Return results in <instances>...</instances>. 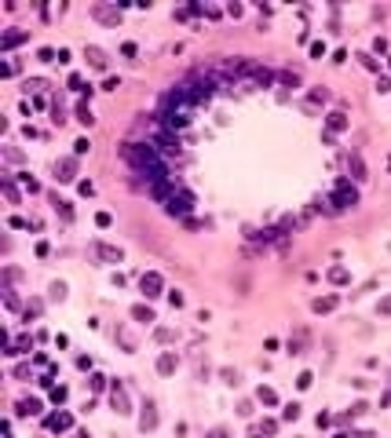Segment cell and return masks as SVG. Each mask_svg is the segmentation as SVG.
<instances>
[{"label":"cell","mask_w":391,"mask_h":438,"mask_svg":"<svg viewBox=\"0 0 391 438\" xmlns=\"http://www.w3.org/2000/svg\"><path fill=\"white\" fill-rule=\"evenodd\" d=\"M325 99H329V91H325V88H318V91H311V102H325Z\"/></svg>","instance_id":"obj_31"},{"label":"cell","mask_w":391,"mask_h":438,"mask_svg":"<svg viewBox=\"0 0 391 438\" xmlns=\"http://www.w3.org/2000/svg\"><path fill=\"white\" fill-rule=\"evenodd\" d=\"M333 204H337V212L340 208H355V204H358V190L348 179H337V186H333Z\"/></svg>","instance_id":"obj_2"},{"label":"cell","mask_w":391,"mask_h":438,"mask_svg":"<svg viewBox=\"0 0 391 438\" xmlns=\"http://www.w3.org/2000/svg\"><path fill=\"white\" fill-rule=\"evenodd\" d=\"M77 120H81V124H91V120H95V117H91V110H88V102H81V106H77Z\"/></svg>","instance_id":"obj_26"},{"label":"cell","mask_w":391,"mask_h":438,"mask_svg":"<svg viewBox=\"0 0 391 438\" xmlns=\"http://www.w3.org/2000/svg\"><path fill=\"white\" fill-rule=\"evenodd\" d=\"M256 398H260L263 405H274V402H278V395H274L271 387H260V395H256Z\"/></svg>","instance_id":"obj_25"},{"label":"cell","mask_w":391,"mask_h":438,"mask_svg":"<svg viewBox=\"0 0 391 438\" xmlns=\"http://www.w3.org/2000/svg\"><path fill=\"white\" fill-rule=\"evenodd\" d=\"M110 402H114V409H117L121 416L132 413V409H128V395H125V387H121V384H114V395H110Z\"/></svg>","instance_id":"obj_8"},{"label":"cell","mask_w":391,"mask_h":438,"mask_svg":"<svg viewBox=\"0 0 391 438\" xmlns=\"http://www.w3.org/2000/svg\"><path fill=\"white\" fill-rule=\"evenodd\" d=\"M48 427H51V431H66V427H73V420H70L66 413H59V416H51V420H48Z\"/></svg>","instance_id":"obj_16"},{"label":"cell","mask_w":391,"mask_h":438,"mask_svg":"<svg viewBox=\"0 0 391 438\" xmlns=\"http://www.w3.org/2000/svg\"><path fill=\"white\" fill-rule=\"evenodd\" d=\"M304 347H307V332H296L289 340V354H304Z\"/></svg>","instance_id":"obj_18"},{"label":"cell","mask_w":391,"mask_h":438,"mask_svg":"<svg viewBox=\"0 0 391 438\" xmlns=\"http://www.w3.org/2000/svg\"><path fill=\"white\" fill-rule=\"evenodd\" d=\"M102 387H106V376H99V372H95V376H91V391H102Z\"/></svg>","instance_id":"obj_30"},{"label":"cell","mask_w":391,"mask_h":438,"mask_svg":"<svg viewBox=\"0 0 391 438\" xmlns=\"http://www.w3.org/2000/svg\"><path fill=\"white\" fill-rule=\"evenodd\" d=\"M73 175H77V161H73V157H62V161H55V179H59V183H70Z\"/></svg>","instance_id":"obj_4"},{"label":"cell","mask_w":391,"mask_h":438,"mask_svg":"<svg viewBox=\"0 0 391 438\" xmlns=\"http://www.w3.org/2000/svg\"><path fill=\"white\" fill-rule=\"evenodd\" d=\"M139 427H143V431H154V427H157V409L150 402H146L143 413H139Z\"/></svg>","instance_id":"obj_7"},{"label":"cell","mask_w":391,"mask_h":438,"mask_svg":"<svg viewBox=\"0 0 391 438\" xmlns=\"http://www.w3.org/2000/svg\"><path fill=\"white\" fill-rule=\"evenodd\" d=\"M325 124H329V132H344V128H348V117H344L340 110H337V114H329V117H325Z\"/></svg>","instance_id":"obj_14"},{"label":"cell","mask_w":391,"mask_h":438,"mask_svg":"<svg viewBox=\"0 0 391 438\" xmlns=\"http://www.w3.org/2000/svg\"><path fill=\"white\" fill-rule=\"evenodd\" d=\"M380 314H391V296H388V300H380Z\"/></svg>","instance_id":"obj_36"},{"label":"cell","mask_w":391,"mask_h":438,"mask_svg":"<svg viewBox=\"0 0 391 438\" xmlns=\"http://www.w3.org/2000/svg\"><path fill=\"white\" fill-rule=\"evenodd\" d=\"M62 296H66V285L55 281V285H51V300H62Z\"/></svg>","instance_id":"obj_28"},{"label":"cell","mask_w":391,"mask_h":438,"mask_svg":"<svg viewBox=\"0 0 391 438\" xmlns=\"http://www.w3.org/2000/svg\"><path fill=\"white\" fill-rule=\"evenodd\" d=\"M95 256H99V259H106V263H121V248H114V245H102V241L95 245Z\"/></svg>","instance_id":"obj_9"},{"label":"cell","mask_w":391,"mask_h":438,"mask_svg":"<svg viewBox=\"0 0 391 438\" xmlns=\"http://www.w3.org/2000/svg\"><path fill=\"white\" fill-rule=\"evenodd\" d=\"M139 285H143V292H146V300H154V296H161V274H143V281H139Z\"/></svg>","instance_id":"obj_5"},{"label":"cell","mask_w":391,"mask_h":438,"mask_svg":"<svg viewBox=\"0 0 391 438\" xmlns=\"http://www.w3.org/2000/svg\"><path fill=\"white\" fill-rule=\"evenodd\" d=\"M377 91H391V77H380L377 80Z\"/></svg>","instance_id":"obj_35"},{"label":"cell","mask_w":391,"mask_h":438,"mask_svg":"<svg viewBox=\"0 0 391 438\" xmlns=\"http://www.w3.org/2000/svg\"><path fill=\"white\" fill-rule=\"evenodd\" d=\"M311 307H314L318 314H325V311H333V307H337V296H322V300H314Z\"/></svg>","instance_id":"obj_21"},{"label":"cell","mask_w":391,"mask_h":438,"mask_svg":"<svg viewBox=\"0 0 391 438\" xmlns=\"http://www.w3.org/2000/svg\"><path fill=\"white\" fill-rule=\"evenodd\" d=\"M73 154H77V157L88 154V139H77V143H73Z\"/></svg>","instance_id":"obj_29"},{"label":"cell","mask_w":391,"mask_h":438,"mask_svg":"<svg viewBox=\"0 0 391 438\" xmlns=\"http://www.w3.org/2000/svg\"><path fill=\"white\" fill-rule=\"evenodd\" d=\"M278 80L289 84V88H296V84H300V73H296V70H282V73H278Z\"/></svg>","instance_id":"obj_22"},{"label":"cell","mask_w":391,"mask_h":438,"mask_svg":"<svg viewBox=\"0 0 391 438\" xmlns=\"http://www.w3.org/2000/svg\"><path fill=\"white\" fill-rule=\"evenodd\" d=\"M274 427H278L274 420H263V427H260V435H274Z\"/></svg>","instance_id":"obj_34"},{"label":"cell","mask_w":391,"mask_h":438,"mask_svg":"<svg viewBox=\"0 0 391 438\" xmlns=\"http://www.w3.org/2000/svg\"><path fill=\"white\" fill-rule=\"evenodd\" d=\"M85 59H88L95 70H106V51H102V48H85Z\"/></svg>","instance_id":"obj_12"},{"label":"cell","mask_w":391,"mask_h":438,"mask_svg":"<svg viewBox=\"0 0 391 438\" xmlns=\"http://www.w3.org/2000/svg\"><path fill=\"white\" fill-rule=\"evenodd\" d=\"M51 204L59 208V216H62V219H73V208H70V201H59V198L51 194Z\"/></svg>","instance_id":"obj_23"},{"label":"cell","mask_w":391,"mask_h":438,"mask_svg":"<svg viewBox=\"0 0 391 438\" xmlns=\"http://www.w3.org/2000/svg\"><path fill=\"white\" fill-rule=\"evenodd\" d=\"M95 223H99V227H110L114 219H110V212H99V216H95Z\"/></svg>","instance_id":"obj_33"},{"label":"cell","mask_w":391,"mask_h":438,"mask_svg":"<svg viewBox=\"0 0 391 438\" xmlns=\"http://www.w3.org/2000/svg\"><path fill=\"white\" fill-rule=\"evenodd\" d=\"M190 208H194V198L183 194V190H175L172 198L165 201V212H169V216H190Z\"/></svg>","instance_id":"obj_3"},{"label":"cell","mask_w":391,"mask_h":438,"mask_svg":"<svg viewBox=\"0 0 391 438\" xmlns=\"http://www.w3.org/2000/svg\"><path fill=\"white\" fill-rule=\"evenodd\" d=\"M348 172L355 175V179H366V161H362L358 154H348Z\"/></svg>","instance_id":"obj_11"},{"label":"cell","mask_w":391,"mask_h":438,"mask_svg":"<svg viewBox=\"0 0 391 438\" xmlns=\"http://www.w3.org/2000/svg\"><path fill=\"white\" fill-rule=\"evenodd\" d=\"M18 413H22V416L41 413V402H37V398H22V402H18Z\"/></svg>","instance_id":"obj_17"},{"label":"cell","mask_w":391,"mask_h":438,"mask_svg":"<svg viewBox=\"0 0 391 438\" xmlns=\"http://www.w3.org/2000/svg\"><path fill=\"white\" fill-rule=\"evenodd\" d=\"M91 15H95L99 22H110V26L121 22V11H117V7H106V4H95V7H91Z\"/></svg>","instance_id":"obj_6"},{"label":"cell","mask_w":391,"mask_h":438,"mask_svg":"<svg viewBox=\"0 0 391 438\" xmlns=\"http://www.w3.org/2000/svg\"><path fill=\"white\" fill-rule=\"evenodd\" d=\"M175 365H179V358H175V354H161V358H157V372H165V376H172Z\"/></svg>","instance_id":"obj_13"},{"label":"cell","mask_w":391,"mask_h":438,"mask_svg":"<svg viewBox=\"0 0 391 438\" xmlns=\"http://www.w3.org/2000/svg\"><path fill=\"white\" fill-rule=\"evenodd\" d=\"M329 281H333V285H348V281H351V274H348L344 267H333V270H329Z\"/></svg>","instance_id":"obj_19"},{"label":"cell","mask_w":391,"mask_h":438,"mask_svg":"<svg viewBox=\"0 0 391 438\" xmlns=\"http://www.w3.org/2000/svg\"><path fill=\"white\" fill-rule=\"evenodd\" d=\"M296 416H300V405H285V413H282V420H296Z\"/></svg>","instance_id":"obj_27"},{"label":"cell","mask_w":391,"mask_h":438,"mask_svg":"<svg viewBox=\"0 0 391 438\" xmlns=\"http://www.w3.org/2000/svg\"><path fill=\"white\" fill-rule=\"evenodd\" d=\"M121 157L135 168V175H143L146 186L175 179V175H169V168H165V161H161V154H157L154 143H125L121 146Z\"/></svg>","instance_id":"obj_1"},{"label":"cell","mask_w":391,"mask_h":438,"mask_svg":"<svg viewBox=\"0 0 391 438\" xmlns=\"http://www.w3.org/2000/svg\"><path fill=\"white\" fill-rule=\"evenodd\" d=\"M0 186H4V198L11 201V204H18V186H15L11 179H4V183H0Z\"/></svg>","instance_id":"obj_24"},{"label":"cell","mask_w":391,"mask_h":438,"mask_svg":"<svg viewBox=\"0 0 391 438\" xmlns=\"http://www.w3.org/2000/svg\"><path fill=\"white\" fill-rule=\"evenodd\" d=\"M253 84H260V88H271V84H274V73L267 70V66H260V62H256V73H253Z\"/></svg>","instance_id":"obj_10"},{"label":"cell","mask_w":391,"mask_h":438,"mask_svg":"<svg viewBox=\"0 0 391 438\" xmlns=\"http://www.w3.org/2000/svg\"><path fill=\"white\" fill-rule=\"evenodd\" d=\"M209 438H230V431H227V427H212Z\"/></svg>","instance_id":"obj_32"},{"label":"cell","mask_w":391,"mask_h":438,"mask_svg":"<svg viewBox=\"0 0 391 438\" xmlns=\"http://www.w3.org/2000/svg\"><path fill=\"white\" fill-rule=\"evenodd\" d=\"M22 40H26V33H22V30H7L0 44H4V48H15V44H22Z\"/></svg>","instance_id":"obj_15"},{"label":"cell","mask_w":391,"mask_h":438,"mask_svg":"<svg viewBox=\"0 0 391 438\" xmlns=\"http://www.w3.org/2000/svg\"><path fill=\"white\" fill-rule=\"evenodd\" d=\"M132 318L135 321H154V311H150V307H143V303H135L132 307Z\"/></svg>","instance_id":"obj_20"}]
</instances>
